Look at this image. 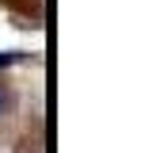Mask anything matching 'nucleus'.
<instances>
[{"instance_id":"obj_1","label":"nucleus","mask_w":153,"mask_h":153,"mask_svg":"<svg viewBox=\"0 0 153 153\" xmlns=\"http://www.w3.org/2000/svg\"><path fill=\"white\" fill-rule=\"evenodd\" d=\"M4 111H8V88L0 84V119H4Z\"/></svg>"},{"instance_id":"obj_2","label":"nucleus","mask_w":153,"mask_h":153,"mask_svg":"<svg viewBox=\"0 0 153 153\" xmlns=\"http://www.w3.org/2000/svg\"><path fill=\"white\" fill-rule=\"evenodd\" d=\"M12 61H19V54H0V65H12Z\"/></svg>"}]
</instances>
